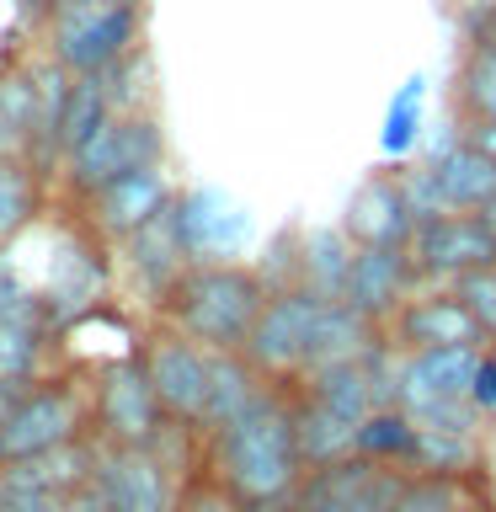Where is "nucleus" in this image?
Here are the masks:
<instances>
[{"mask_svg":"<svg viewBox=\"0 0 496 512\" xmlns=\"http://www.w3.org/2000/svg\"><path fill=\"white\" fill-rule=\"evenodd\" d=\"M352 454L374 459V464H384V470H411V459H416V422L400 406H379L358 427Z\"/></svg>","mask_w":496,"mask_h":512,"instance_id":"c85d7f7f","label":"nucleus"},{"mask_svg":"<svg viewBox=\"0 0 496 512\" xmlns=\"http://www.w3.org/2000/svg\"><path fill=\"white\" fill-rule=\"evenodd\" d=\"M54 320H48L38 288H27L11 310H0V384H38L48 374V352H54Z\"/></svg>","mask_w":496,"mask_h":512,"instance_id":"f3484780","label":"nucleus"},{"mask_svg":"<svg viewBox=\"0 0 496 512\" xmlns=\"http://www.w3.org/2000/svg\"><path fill=\"white\" fill-rule=\"evenodd\" d=\"M438 176V192L448 203V214H480L486 203H496V160H486L475 144L454 139L448 150H438L427 160Z\"/></svg>","mask_w":496,"mask_h":512,"instance_id":"412c9836","label":"nucleus"},{"mask_svg":"<svg viewBox=\"0 0 496 512\" xmlns=\"http://www.w3.org/2000/svg\"><path fill=\"white\" fill-rule=\"evenodd\" d=\"M192 267L182 224H176V203L166 214H155L144 230H134L128 240H118V272L123 283L134 288V299H144L160 315V304L171 299V288L182 283V272Z\"/></svg>","mask_w":496,"mask_h":512,"instance_id":"9b49d317","label":"nucleus"},{"mask_svg":"<svg viewBox=\"0 0 496 512\" xmlns=\"http://www.w3.org/2000/svg\"><path fill=\"white\" fill-rule=\"evenodd\" d=\"M464 59H459V107L470 118H496V0L464 11Z\"/></svg>","mask_w":496,"mask_h":512,"instance_id":"6ab92c4d","label":"nucleus"},{"mask_svg":"<svg viewBox=\"0 0 496 512\" xmlns=\"http://www.w3.org/2000/svg\"><path fill=\"white\" fill-rule=\"evenodd\" d=\"M267 294L272 288L251 262H192L171 299L160 304V320L208 352H246Z\"/></svg>","mask_w":496,"mask_h":512,"instance_id":"f03ea898","label":"nucleus"},{"mask_svg":"<svg viewBox=\"0 0 496 512\" xmlns=\"http://www.w3.org/2000/svg\"><path fill=\"white\" fill-rule=\"evenodd\" d=\"M454 294L470 304V315L486 326V336L496 342V262H486V267H475V272H464V278H454L448 283Z\"/></svg>","mask_w":496,"mask_h":512,"instance_id":"2f4dec72","label":"nucleus"},{"mask_svg":"<svg viewBox=\"0 0 496 512\" xmlns=\"http://www.w3.org/2000/svg\"><path fill=\"white\" fill-rule=\"evenodd\" d=\"M176 224H182L192 262H235L246 235H251V214L214 187L176 192Z\"/></svg>","mask_w":496,"mask_h":512,"instance_id":"2eb2a0df","label":"nucleus"},{"mask_svg":"<svg viewBox=\"0 0 496 512\" xmlns=\"http://www.w3.org/2000/svg\"><path fill=\"white\" fill-rule=\"evenodd\" d=\"M470 400L480 406V416H486V422H496V342L480 352V368H475V390H470Z\"/></svg>","mask_w":496,"mask_h":512,"instance_id":"f704fd0d","label":"nucleus"},{"mask_svg":"<svg viewBox=\"0 0 496 512\" xmlns=\"http://www.w3.org/2000/svg\"><path fill=\"white\" fill-rule=\"evenodd\" d=\"M459 6H464V11H475V6H491V0H459Z\"/></svg>","mask_w":496,"mask_h":512,"instance_id":"79ce46f5","label":"nucleus"},{"mask_svg":"<svg viewBox=\"0 0 496 512\" xmlns=\"http://www.w3.org/2000/svg\"><path fill=\"white\" fill-rule=\"evenodd\" d=\"M406 251L422 283H454L464 272L496 262V235L480 214H438L416 224Z\"/></svg>","mask_w":496,"mask_h":512,"instance_id":"f8f14e48","label":"nucleus"},{"mask_svg":"<svg viewBox=\"0 0 496 512\" xmlns=\"http://www.w3.org/2000/svg\"><path fill=\"white\" fill-rule=\"evenodd\" d=\"M102 86H107L112 112H150V54L144 48L123 54L112 70H102Z\"/></svg>","mask_w":496,"mask_h":512,"instance_id":"7c9ffc66","label":"nucleus"},{"mask_svg":"<svg viewBox=\"0 0 496 512\" xmlns=\"http://www.w3.org/2000/svg\"><path fill=\"white\" fill-rule=\"evenodd\" d=\"M326 304H331L326 294H315V288H304V283L272 288L251 336H246V363L272 384H294L304 374V363H310V347H315Z\"/></svg>","mask_w":496,"mask_h":512,"instance_id":"0eeeda50","label":"nucleus"},{"mask_svg":"<svg viewBox=\"0 0 496 512\" xmlns=\"http://www.w3.org/2000/svg\"><path fill=\"white\" fill-rule=\"evenodd\" d=\"M22 294H27V283L16 272V256H11V246H0V310H11Z\"/></svg>","mask_w":496,"mask_h":512,"instance_id":"c9c22d12","label":"nucleus"},{"mask_svg":"<svg viewBox=\"0 0 496 512\" xmlns=\"http://www.w3.org/2000/svg\"><path fill=\"white\" fill-rule=\"evenodd\" d=\"M342 230L352 235V246H411L416 214H411L406 192H400L395 171H374L358 192H352Z\"/></svg>","mask_w":496,"mask_h":512,"instance_id":"a211bd4d","label":"nucleus"},{"mask_svg":"<svg viewBox=\"0 0 496 512\" xmlns=\"http://www.w3.org/2000/svg\"><path fill=\"white\" fill-rule=\"evenodd\" d=\"M160 160H166V128H160L155 112H112V118L64 160L59 187H64V198L86 203L102 187L118 182V176L160 166Z\"/></svg>","mask_w":496,"mask_h":512,"instance_id":"39448f33","label":"nucleus"},{"mask_svg":"<svg viewBox=\"0 0 496 512\" xmlns=\"http://www.w3.org/2000/svg\"><path fill=\"white\" fill-rule=\"evenodd\" d=\"M411 470L432 475H475L486 464V432H454V427H416V459Z\"/></svg>","mask_w":496,"mask_h":512,"instance_id":"bb28decb","label":"nucleus"},{"mask_svg":"<svg viewBox=\"0 0 496 512\" xmlns=\"http://www.w3.org/2000/svg\"><path fill=\"white\" fill-rule=\"evenodd\" d=\"M182 512H251V507L240 502L224 480L208 475V464H203V470L187 480V491H182Z\"/></svg>","mask_w":496,"mask_h":512,"instance_id":"72a5a7b5","label":"nucleus"},{"mask_svg":"<svg viewBox=\"0 0 496 512\" xmlns=\"http://www.w3.org/2000/svg\"><path fill=\"white\" fill-rule=\"evenodd\" d=\"M64 512H118V507H112L96 486H80V491L70 496V502H64Z\"/></svg>","mask_w":496,"mask_h":512,"instance_id":"4c0bfd02","label":"nucleus"},{"mask_svg":"<svg viewBox=\"0 0 496 512\" xmlns=\"http://www.w3.org/2000/svg\"><path fill=\"white\" fill-rule=\"evenodd\" d=\"M176 192H182V187L171 182L166 160H160V166L128 171L112 187L96 192V198H86V203H80V219H86L91 235H102L107 246H118V240H128L134 230H144L155 214H166V208L176 203Z\"/></svg>","mask_w":496,"mask_h":512,"instance_id":"ddd939ff","label":"nucleus"},{"mask_svg":"<svg viewBox=\"0 0 496 512\" xmlns=\"http://www.w3.org/2000/svg\"><path fill=\"white\" fill-rule=\"evenodd\" d=\"M416 288H422V278H416L406 246H358L352 251V267H347L342 299L358 315L374 320V326H390V315L416 294Z\"/></svg>","mask_w":496,"mask_h":512,"instance_id":"4468645a","label":"nucleus"},{"mask_svg":"<svg viewBox=\"0 0 496 512\" xmlns=\"http://www.w3.org/2000/svg\"><path fill=\"white\" fill-rule=\"evenodd\" d=\"M112 118V102H107V86L102 75H75V91H70V107H64V160H70L80 144H86L96 128ZM64 171V166H59Z\"/></svg>","mask_w":496,"mask_h":512,"instance_id":"c756f323","label":"nucleus"},{"mask_svg":"<svg viewBox=\"0 0 496 512\" xmlns=\"http://www.w3.org/2000/svg\"><path fill=\"white\" fill-rule=\"evenodd\" d=\"M352 235L336 224V230H310L299 235V283L315 288L326 299H342L347 288V267H352Z\"/></svg>","mask_w":496,"mask_h":512,"instance_id":"393cba45","label":"nucleus"},{"mask_svg":"<svg viewBox=\"0 0 496 512\" xmlns=\"http://www.w3.org/2000/svg\"><path fill=\"white\" fill-rule=\"evenodd\" d=\"M390 512H496L491 470H475V475H432V470H411Z\"/></svg>","mask_w":496,"mask_h":512,"instance_id":"aec40b11","label":"nucleus"},{"mask_svg":"<svg viewBox=\"0 0 496 512\" xmlns=\"http://www.w3.org/2000/svg\"><path fill=\"white\" fill-rule=\"evenodd\" d=\"M139 358H144V374H150L160 406H166L171 422L182 427H198L203 432V416H208V347H198L192 336H182L176 326H160L139 342Z\"/></svg>","mask_w":496,"mask_h":512,"instance_id":"1a4fd4ad","label":"nucleus"},{"mask_svg":"<svg viewBox=\"0 0 496 512\" xmlns=\"http://www.w3.org/2000/svg\"><path fill=\"white\" fill-rule=\"evenodd\" d=\"M91 438V384L43 374L16 395V406L0 427V464H22L38 454H54L64 443Z\"/></svg>","mask_w":496,"mask_h":512,"instance_id":"7ed1b4c3","label":"nucleus"},{"mask_svg":"<svg viewBox=\"0 0 496 512\" xmlns=\"http://www.w3.org/2000/svg\"><path fill=\"white\" fill-rule=\"evenodd\" d=\"M43 176L32 171V160H0V246H16L43 214Z\"/></svg>","mask_w":496,"mask_h":512,"instance_id":"cd10ccee","label":"nucleus"},{"mask_svg":"<svg viewBox=\"0 0 496 512\" xmlns=\"http://www.w3.org/2000/svg\"><path fill=\"white\" fill-rule=\"evenodd\" d=\"M16 395H22L16 384H0V427H6V416H11V406H16Z\"/></svg>","mask_w":496,"mask_h":512,"instance_id":"58836bf2","label":"nucleus"},{"mask_svg":"<svg viewBox=\"0 0 496 512\" xmlns=\"http://www.w3.org/2000/svg\"><path fill=\"white\" fill-rule=\"evenodd\" d=\"M91 486L118 512H182L187 475L160 454V448H123L96 438V475Z\"/></svg>","mask_w":496,"mask_h":512,"instance_id":"6e6552de","label":"nucleus"},{"mask_svg":"<svg viewBox=\"0 0 496 512\" xmlns=\"http://www.w3.org/2000/svg\"><path fill=\"white\" fill-rule=\"evenodd\" d=\"M171 427L166 406H160L144 358H107L91 368V432L102 443H123V448H150L160 432Z\"/></svg>","mask_w":496,"mask_h":512,"instance_id":"423d86ee","label":"nucleus"},{"mask_svg":"<svg viewBox=\"0 0 496 512\" xmlns=\"http://www.w3.org/2000/svg\"><path fill=\"white\" fill-rule=\"evenodd\" d=\"M267 384L256 368L246 363V352H208V416H203V432L224 427L230 416H240L251 400L267 395Z\"/></svg>","mask_w":496,"mask_h":512,"instance_id":"5701e85b","label":"nucleus"},{"mask_svg":"<svg viewBox=\"0 0 496 512\" xmlns=\"http://www.w3.org/2000/svg\"><path fill=\"white\" fill-rule=\"evenodd\" d=\"M203 464L208 475L224 480L246 507L288 502L304 475V454L294 438V400L288 384H267L262 400H251L224 427L203 432Z\"/></svg>","mask_w":496,"mask_h":512,"instance_id":"f257e3e1","label":"nucleus"},{"mask_svg":"<svg viewBox=\"0 0 496 512\" xmlns=\"http://www.w3.org/2000/svg\"><path fill=\"white\" fill-rule=\"evenodd\" d=\"M48 11H59V6H80V0H43Z\"/></svg>","mask_w":496,"mask_h":512,"instance_id":"a19ab883","label":"nucleus"},{"mask_svg":"<svg viewBox=\"0 0 496 512\" xmlns=\"http://www.w3.org/2000/svg\"><path fill=\"white\" fill-rule=\"evenodd\" d=\"M395 352H438V347H491L486 326L470 315L448 283H422L384 326Z\"/></svg>","mask_w":496,"mask_h":512,"instance_id":"9d476101","label":"nucleus"},{"mask_svg":"<svg viewBox=\"0 0 496 512\" xmlns=\"http://www.w3.org/2000/svg\"><path fill=\"white\" fill-rule=\"evenodd\" d=\"M288 400H294V438H299L304 470H310V464H331V459H347L352 454L358 427H347L342 416H331L320 400L304 395L299 384H288Z\"/></svg>","mask_w":496,"mask_h":512,"instance_id":"b1692460","label":"nucleus"},{"mask_svg":"<svg viewBox=\"0 0 496 512\" xmlns=\"http://www.w3.org/2000/svg\"><path fill=\"white\" fill-rule=\"evenodd\" d=\"M32 123H38V80L32 64L0 70V160H16L32 150Z\"/></svg>","mask_w":496,"mask_h":512,"instance_id":"a878e982","label":"nucleus"},{"mask_svg":"<svg viewBox=\"0 0 496 512\" xmlns=\"http://www.w3.org/2000/svg\"><path fill=\"white\" fill-rule=\"evenodd\" d=\"M486 347H438V352H400V411H427L438 400H470L475 368Z\"/></svg>","mask_w":496,"mask_h":512,"instance_id":"dca6fc26","label":"nucleus"},{"mask_svg":"<svg viewBox=\"0 0 496 512\" xmlns=\"http://www.w3.org/2000/svg\"><path fill=\"white\" fill-rule=\"evenodd\" d=\"M395 176H400V192H406L416 224L448 214V203H443V192H438V176H432V166H400Z\"/></svg>","mask_w":496,"mask_h":512,"instance_id":"473e14b6","label":"nucleus"},{"mask_svg":"<svg viewBox=\"0 0 496 512\" xmlns=\"http://www.w3.org/2000/svg\"><path fill=\"white\" fill-rule=\"evenodd\" d=\"M459 139H464V144H475V150L486 155V160H496V118H470Z\"/></svg>","mask_w":496,"mask_h":512,"instance_id":"e433bc0d","label":"nucleus"},{"mask_svg":"<svg viewBox=\"0 0 496 512\" xmlns=\"http://www.w3.org/2000/svg\"><path fill=\"white\" fill-rule=\"evenodd\" d=\"M144 0H80L48 11V54L70 75H102L139 48Z\"/></svg>","mask_w":496,"mask_h":512,"instance_id":"20e7f679","label":"nucleus"},{"mask_svg":"<svg viewBox=\"0 0 496 512\" xmlns=\"http://www.w3.org/2000/svg\"><path fill=\"white\" fill-rule=\"evenodd\" d=\"M251 512H294V502H267V507H251Z\"/></svg>","mask_w":496,"mask_h":512,"instance_id":"ea45409f","label":"nucleus"},{"mask_svg":"<svg viewBox=\"0 0 496 512\" xmlns=\"http://www.w3.org/2000/svg\"><path fill=\"white\" fill-rule=\"evenodd\" d=\"M384 464L363 459V454H347V459H331V464H310L294 486V512H347L358 496L374 486V475Z\"/></svg>","mask_w":496,"mask_h":512,"instance_id":"4be33fe9","label":"nucleus"}]
</instances>
